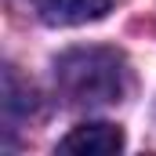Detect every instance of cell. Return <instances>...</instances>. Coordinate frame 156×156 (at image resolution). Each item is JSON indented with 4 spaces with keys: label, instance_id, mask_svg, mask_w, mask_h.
<instances>
[{
    "label": "cell",
    "instance_id": "obj_1",
    "mask_svg": "<svg viewBox=\"0 0 156 156\" xmlns=\"http://www.w3.org/2000/svg\"><path fill=\"white\" fill-rule=\"evenodd\" d=\"M58 91L73 105H116L131 87L127 58L116 47H69L55 58Z\"/></svg>",
    "mask_w": 156,
    "mask_h": 156
},
{
    "label": "cell",
    "instance_id": "obj_4",
    "mask_svg": "<svg viewBox=\"0 0 156 156\" xmlns=\"http://www.w3.org/2000/svg\"><path fill=\"white\" fill-rule=\"evenodd\" d=\"M33 105H37V94H33V87L29 83H22L18 73L7 66L4 69V113L15 120V116H29L33 113Z\"/></svg>",
    "mask_w": 156,
    "mask_h": 156
},
{
    "label": "cell",
    "instance_id": "obj_2",
    "mask_svg": "<svg viewBox=\"0 0 156 156\" xmlns=\"http://www.w3.org/2000/svg\"><path fill=\"white\" fill-rule=\"evenodd\" d=\"M62 153H76V156H113L123 149V131L116 123H80L73 127L62 142H58Z\"/></svg>",
    "mask_w": 156,
    "mask_h": 156
},
{
    "label": "cell",
    "instance_id": "obj_3",
    "mask_svg": "<svg viewBox=\"0 0 156 156\" xmlns=\"http://www.w3.org/2000/svg\"><path fill=\"white\" fill-rule=\"evenodd\" d=\"M37 11L47 26H83L113 11V0H37Z\"/></svg>",
    "mask_w": 156,
    "mask_h": 156
}]
</instances>
